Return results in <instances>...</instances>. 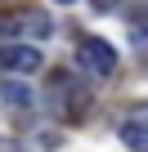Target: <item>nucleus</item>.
Listing matches in <instances>:
<instances>
[{"label":"nucleus","instance_id":"f257e3e1","mask_svg":"<svg viewBox=\"0 0 148 152\" xmlns=\"http://www.w3.org/2000/svg\"><path fill=\"white\" fill-rule=\"evenodd\" d=\"M77 63H81L90 76H112V72H117V49H112L108 40H99V36H85V40L77 45Z\"/></svg>","mask_w":148,"mask_h":152},{"label":"nucleus","instance_id":"f03ea898","mask_svg":"<svg viewBox=\"0 0 148 152\" xmlns=\"http://www.w3.org/2000/svg\"><path fill=\"white\" fill-rule=\"evenodd\" d=\"M0 63L9 72H36L40 67V49L36 45H5L0 49Z\"/></svg>","mask_w":148,"mask_h":152},{"label":"nucleus","instance_id":"7ed1b4c3","mask_svg":"<svg viewBox=\"0 0 148 152\" xmlns=\"http://www.w3.org/2000/svg\"><path fill=\"white\" fill-rule=\"evenodd\" d=\"M121 143L135 152H148V125L144 121H121Z\"/></svg>","mask_w":148,"mask_h":152},{"label":"nucleus","instance_id":"20e7f679","mask_svg":"<svg viewBox=\"0 0 148 152\" xmlns=\"http://www.w3.org/2000/svg\"><path fill=\"white\" fill-rule=\"evenodd\" d=\"M0 94H5L9 107H32V90H27L23 81H5V90H0Z\"/></svg>","mask_w":148,"mask_h":152},{"label":"nucleus","instance_id":"39448f33","mask_svg":"<svg viewBox=\"0 0 148 152\" xmlns=\"http://www.w3.org/2000/svg\"><path fill=\"white\" fill-rule=\"evenodd\" d=\"M23 31H32V36H49V31H54V23H49L45 14H27V23H23Z\"/></svg>","mask_w":148,"mask_h":152},{"label":"nucleus","instance_id":"423d86ee","mask_svg":"<svg viewBox=\"0 0 148 152\" xmlns=\"http://www.w3.org/2000/svg\"><path fill=\"white\" fill-rule=\"evenodd\" d=\"M23 31V23H0V36H18Z\"/></svg>","mask_w":148,"mask_h":152},{"label":"nucleus","instance_id":"0eeeda50","mask_svg":"<svg viewBox=\"0 0 148 152\" xmlns=\"http://www.w3.org/2000/svg\"><path fill=\"white\" fill-rule=\"evenodd\" d=\"M58 5H77V0H58Z\"/></svg>","mask_w":148,"mask_h":152}]
</instances>
